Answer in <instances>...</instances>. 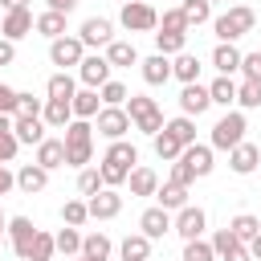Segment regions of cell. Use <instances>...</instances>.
<instances>
[{"label":"cell","mask_w":261,"mask_h":261,"mask_svg":"<svg viewBox=\"0 0 261 261\" xmlns=\"http://www.w3.org/2000/svg\"><path fill=\"white\" fill-rule=\"evenodd\" d=\"M94 159V122L73 118L65 126V167H90Z\"/></svg>","instance_id":"6da1fadb"},{"label":"cell","mask_w":261,"mask_h":261,"mask_svg":"<svg viewBox=\"0 0 261 261\" xmlns=\"http://www.w3.org/2000/svg\"><path fill=\"white\" fill-rule=\"evenodd\" d=\"M253 24H257V12H253L249 4H232L228 12H220V16L212 20V29H216L220 41H241L245 33H253Z\"/></svg>","instance_id":"7a4b0ae2"},{"label":"cell","mask_w":261,"mask_h":261,"mask_svg":"<svg viewBox=\"0 0 261 261\" xmlns=\"http://www.w3.org/2000/svg\"><path fill=\"white\" fill-rule=\"evenodd\" d=\"M126 114H130L135 130H143V135H151V139L163 130V110H159V102L147 98V94H130V98H126Z\"/></svg>","instance_id":"3957f363"},{"label":"cell","mask_w":261,"mask_h":261,"mask_svg":"<svg viewBox=\"0 0 261 261\" xmlns=\"http://www.w3.org/2000/svg\"><path fill=\"white\" fill-rule=\"evenodd\" d=\"M245 130H249V122H245V114L241 110H228V114H220L216 118V126H212V151H232L237 143H245Z\"/></svg>","instance_id":"277c9868"},{"label":"cell","mask_w":261,"mask_h":261,"mask_svg":"<svg viewBox=\"0 0 261 261\" xmlns=\"http://www.w3.org/2000/svg\"><path fill=\"white\" fill-rule=\"evenodd\" d=\"M118 24H122L126 33H155V29H159V12H155L147 0H122Z\"/></svg>","instance_id":"5b68a950"},{"label":"cell","mask_w":261,"mask_h":261,"mask_svg":"<svg viewBox=\"0 0 261 261\" xmlns=\"http://www.w3.org/2000/svg\"><path fill=\"white\" fill-rule=\"evenodd\" d=\"M130 126H135V122H130V114H126V106H102L98 118H94V130L106 135L110 143H114V139H126Z\"/></svg>","instance_id":"8992f818"},{"label":"cell","mask_w":261,"mask_h":261,"mask_svg":"<svg viewBox=\"0 0 261 261\" xmlns=\"http://www.w3.org/2000/svg\"><path fill=\"white\" fill-rule=\"evenodd\" d=\"M204 228H208V212H204L200 204H184V208L175 212V220H171V232H179L184 241L204 237Z\"/></svg>","instance_id":"52a82bcc"},{"label":"cell","mask_w":261,"mask_h":261,"mask_svg":"<svg viewBox=\"0 0 261 261\" xmlns=\"http://www.w3.org/2000/svg\"><path fill=\"white\" fill-rule=\"evenodd\" d=\"M110 61H106V53H86L82 57V65H77V82L82 86H90V90H102L106 82H110Z\"/></svg>","instance_id":"ba28073f"},{"label":"cell","mask_w":261,"mask_h":261,"mask_svg":"<svg viewBox=\"0 0 261 261\" xmlns=\"http://www.w3.org/2000/svg\"><path fill=\"white\" fill-rule=\"evenodd\" d=\"M82 57H86V45H82V37H57V41H49V61L53 65H61V69H77L82 65Z\"/></svg>","instance_id":"9c48e42d"},{"label":"cell","mask_w":261,"mask_h":261,"mask_svg":"<svg viewBox=\"0 0 261 261\" xmlns=\"http://www.w3.org/2000/svg\"><path fill=\"white\" fill-rule=\"evenodd\" d=\"M33 29H37V16L29 12V4H24V8H8V12H4V20H0V37H8V41L29 37Z\"/></svg>","instance_id":"30bf717a"},{"label":"cell","mask_w":261,"mask_h":261,"mask_svg":"<svg viewBox=\"0 0 261 261\" xmlns=\"http://www.w3.org/2000/svg\"><path fill=\"white\" fill-rule=\"evenodd\" d=\"M77 37H82L86 49H106V45L114 41V24H110L106 16H90V20H82Z\"/></svg>","instance_id":"8fae6325"},{"label":"cell","mask_w":261,"mask_h":261,"mask_svg":"<svg viewBox=\"0 0 261 261\" xmlns=\"http://www.w3.org/2000/svg\"><path fill=\"white\" fill-rule=\"evenodd\" d=\"M212 249H216V261H253L249 245H245V241H237L228 228L212 232Z\"/></svg>","instance_id":"7c38bea8"},{"label":"cell","mask_w":261,"mask_h":261,"mask_svg":"<svg viewBox=\"0 0 261 261\" xmlns=\"http://www.w3.org/2000/svg\"><path fill=\"white\" fill-rule=\"evenodd\" d=\"M86 204H90V220H114V216L122 212V196H118V188H102V192L90 196Z\"/></svg>","instance_id":"4fadbf2b"},{"label":"cell","mask_w":261,"mask_h":261,"mask_svg":"<svg viewBox=\"0 0 261 261\" xmlns=\"http://www.w3.org/2000/svg\"><path fill=\"white\" fill-rule=\"evenodd\" d=\"M171 220H175V216H171L163 204H155V208H147V212L139 216V232H143V237H151V241H159V237H167V232H171Z\"/></svg>","instance_id":"5bb4252c"},{"label":"cell","mask_w":261,"mask_h":261,"mask_svg":"<svg viewBox=\"0 0 261 261\" xmlns=\"http://www.w3.org/2000/svg\"><path fill=\"white\" fill-rule=\"evenodd\" d=\"M33 237H37V224L29 220V216H8V245H12V253L24 261V253H29V245H33Z\"/></svg>","instance_id":"9a60e30c"},{"label":"cell","mask_w":261,"mask_h":261,"mask_svg":"<svg viewBox=\"0 0 261 261\" xmlns=\"http://www.w3.org/2000/svg\"><path fill=\"white\" fill-rule=\"evenodd\" d=\"M139 73H143L147 86H167L171 82V57L167 53H151V57L139 61Z\"/></svg>","instance_id":"2e32d148"},{"label":"cell","mask_w":261,"mask_h":261,"mask_svg":"<svg viewBox=\"0 0 261 261\" xmlns=\"http://www.w3.org/2000/svg\"><path fill=\"white\" fill-rule=\"evenodd\" d=\"M208 106H212V94H208V86H200V82H188V86L179 90V110H184V114L200 118Z\"/></svg>","instance_id":"e0dca14e"},{"label":"cell","mask_w":261,"mask_h":261,"mask_svg":"<svg viewBox=\"0 0 261 261\" xmlns=\"http://www.w3.org/2000/svg\"><path fill=\"white\" fill-rule=\"evenodd\" d=\"M241 49H237V41H220L216 49H212V65H216V73H224V77H232V73H241Z\"/></svg>","instance_id":"ac0fdd59"},{"label":"cell","mask_w":261,"mask_h":261,"mask_svg":"<svg viewBox=\"0 0 261 261\" xmlns=\"http://www.w3.org/2000/svg\"><path fill=\"white\" fill-rule=\"evenodd\" d=\"M41 118H45V126H53V130H65V126L73 122V102H69V98H45V110H41Z\"/></svg>","instance_id":"d6986e66"},{"label":"cell","mask_w":261,"mask_h":261,"mask_svg":"<svg viewBox=\"0 0 261 261\" xmlns=\"http://www.w3.org/2000/svg\"><path fill=\"white\" fill-rule=\"evenodd\" d=\"M179 159L196 171V179H200V175H212V167H216V163H212V143H188Z\"/></svg>","instance_id":"ffe728a7"},{"label":"cell","mask_w":261,"mask_h":261,"mask_svg":"<svg viewBox=\"0 0 261 261\" xmlns=\"http://www.w3.org/2000/svg\"><path fill=\"white\" fill-rule=\"evenodd\" d=\"M257 163H261V151L245 139V143H237L232 151H228V167L237 171V175H253L257 171Z\"/></svg>","instance_id":"44dd1931"},{"label":"cell","mask_w":261,"mask_h":261,"mask_svg":"<svg viewBox=\"0 0 261 261\" xmlns=\"http://www.w3.org/2000/svg\"><path fill=\"white\" fill-rule=\"evenodd\" d=\"M12 135L20 139V143H41L45 139V118H37V114H16L12 118Z\"/></svg>","instance_id":"7402d4cb"},{"label":"cell","mask_w":261,"mask_h":261,"mask_svg":"<svg viewBox=\"0 0 261 261\" xmlns=\"http://www.w3.org/2000/svg\"><path fill=\"white\" fill-rule=\"evenodd\" d=\"M37 163L45 167V171H53V167H65V139H41L37 143Z\"/></svg>","instance_id":"603a6c76"},{"label":"cell","mask_w":261,"mask_h":261,"mask_svg":"<svg viewBox=\"0 0 261 261\" xmlns=\"http://www.w3.org/2000/svg\"><path fill=\"white\" fill-rule=\"evenodd\" d=\"M45 184H49V171L33 159V163H24L20 171H16V188L24 192V196H33V192H45Z\"/></svg>","instance_id":"cb8c5ba5"},{"label":"cell","mask_w":261,"mask_h":261,"mask_svg":"<svg viewBox=\"0 0 261 261\" xmlns=\"http://www.w3.org/2000/svg\"><path fill=\"white\" fill-rule=\"evenodd\" d=\"M106 61H110L114 69H130V65H139L143 57H139V49H135L130 41H110V45H106Z\"/></svg>","instance_id":"d4e9b609"},{"label":"cell","mask_w":261,"mask_h":261,"mask_svg":"<svg viewBox=\"0 0 261 261\" xmlns=\"http://www.w3.org/2000/svg\"><path fill=\"white\" fill-rule=\"evenodd\" d=\"M126 188H130V196H155V192H159V175H155L151 167H130Z\"/></svg>","instance_id":"484cf974"},{"label":"cell","mask_w":261,"mask_h":261,"mask_svg":"<svg viewBox=\"0 0 261 261\" xmlns=\"http://www.w3.org/2000/svg\"><path fill=\"white\" fill-rule=\"evenodd\" d=\"M171 77H179L184 86H188V82H200V57L188 53V49L175 53V57H171Z\"/></svg>","instance_id":"4316f807"},{"label":"cell","mask_w":261,"mask_h":261,"mask_svg":"<svg viewBox=\"0 0 261 261\" xmlns=\"http://www.w3.org/2000/svg\"><path fill=\"white\" fill-rule=\"evenodd\" d=\"M98 110H102V94L90 90V86H82L73 94V118H98Z\"/></svg>","instance_id":"83f0119b"},{"label":"cell","mask_w":261,"mask_h":261,"mask_svg":"<svg viewBox=\"0 0 261 261\" xmlns=\"http://www.w3.org/2000/svg\"><path fill=\"white\" fill-rule=\"evenodd\" d=\"M65 16H69V12H57V8H45V12L37 16V33H41V37H49V41H57V37H65Z\"/></svg>","instance_id":"f1b7e54d"},{"label":"cell","mask_w":261,"mask_h":261,"mask_svg":"<svg viewBox=\"0 0 261 261\" xmlns=\"http://www.w3.org/2000/svg\"><path fill=\"white\" fill-rule=\"evenodd\" d=\"M208 94H212V106H228V110L237 106V82L224 77V73L208 82Z\"/></svg>","instance_id":"f546056e"},{"label":"cell","mask_w":261,"mask_h":261,"mask_svg":"<svg viewBox=\"0 0 261 261\" xmlns=\"http://www.w3.org/2000/svg\"><path fill=\"white\" fill-rule=\"evenodd\" d=\"M102 159H110V163H118V167H126V171L139 167V151H135V143H126V139H114Z\"/></svg>","instance_id":"4dcf8cb0"},{"label":"cell","mask_w":261,"mask_h":261,"mask_svg":"<svg viewBox=\"0 0 261 261\" xmlns=\"http://www.w3.org/2000/svg\"><path fill=\"white\" fill-rule=\"evenodd\" d=\"M53 253H57V237L45 232V228H37V237H33V245H29V253H24V261H53Z\"/></svg>","instance_id":"1f68e13d"},{"label":"cell","mask_w":261,"mask_h":261,"mask_svg":"<svg viewBox=\"0 0 261 261\" xmlns=\"http://www.w3.org/2000/svg\"><path fill=\"white\" fill-rule=\"evenodd\" d=\"M118 253H122V261H151V237L130 232V237L118 245Z\"/></svg>","instance_id":"d6a6232c"},{"label":"cell","mask_w":261,"mask_h":261,"mask_svg":"<svg viewBox=\"0 0 261 261\" xmlns=\"http://www.w3.org/2000/svg\"><path fill=\"white\" fill-rule=\"evenodd\" d=\"M110 253H114V245H110L106 232H90V237H82V257H90V261H110Z\"/></svg>","instance_id":"836d02e7"},{"label":"cell","mask_w":261,"mask_h":261,"mask_svg":"<svg viewBox=\"0 0 261 261\" xmlns=\"http://www.w3.org/2000/svg\"><path fill=\"white\" fill-rule=\"evenodd\" d=\"M45 94H49V98H69V102H73V94H77V82H73V73H69V69H57V73L49 77Z\"/></svg>","instance_id":"e575fe53"},{"label":"cell","mask_w":261,"mask_h":261,"mask_svg":"<svg viewBox=\"0 0 261 261\" xmlns=\"http://www.w3.org/2000/svg\"><path fill=\"white\" fill-rule=\"evenodd\" d=\"M151 143H155V155H159L163 163H175V159L184 155V143H179V139H175L171 130H159V135H155Z\"/></svg>","instance_id":"d590c367"},{"label":"cell","mask_w":261,"mask_h":261,"mask_svg":"<svg viewBox=\"0 0 261 261\" xmlns=\"http://www.w3.org/2000/svg\"><path fill=\"white\" fill-rule=\"evenodd\" d=\"M155 196H159V204H163L167 212H179V208L188 204V188H184V184H175V179H167Z\"/></svg>","instance_id":"8d00e7d4"},{"label":"cell","mask_w":261,"mask_h":261,"mask_svg":"<svg viewBox=\"0 0 261 261\" xmlns=\"http://www.w3.org/2000/svg\"><path fill=\"white\" fill-rule=\"evenodd\" d=\"M228 232H232L237 241H245V245H249V241L261 232V220H257V216H249V212H237V216L228 220Z\"/></svg>","instance_id":"74e56055"},{"label":"cell","mask_w":261,"mask_h":261,"mask_svg":"<svg viewBox=\"0 0 261 261\" xmlns=\"http://www.w3.org/2000/svg\"><path fill=\"white\" fill-rule=\"evenodd\" d=\"M163 130H171V135H175L184 147H188V143H196V118H192V114H179V118L163 122Z\"/></svg>","instance_id":"f35d334b"},{"label":"cell","mask_w":261,"mask_h":261,"mask_svg":"<svg viewBox=\"0 0 261 261\" xmlns=\"http://www.w3.org/2000/svg\"><path fill=\"white\" fill-rule=\"evenodd\" d=\"M53 237H57V253H65V257H77V253H82V232H77L73 224L57 228Z\"/></svg>","instance_id":"ab89813d"},{"label":"cell","mask_w":261,"mask_h":261,"mask_svg":"<svg viewBox=\"0 0 261 261\" xmlns=\"http://www.w3.org/2000/svg\"><path fill=\"white\" fill-rule=\"evenodd\" d=\"M237 106L241 110H257L261 106V82H237Z\"/></svg>","instance_id":"60d3db41"},{"label":"cell","mask_w":261,"mask_h":261,"mask_svg":"<svg viewBox=\"0 0 261 261\" xmlns=\"http://www.w3.org/2000/svg\"><path fill=\"white\" fill-rule=\"evenodd\" d=\"M159 33H192L184 8H163V16H159Z\"/></svg>","instance_id":"b9f144b4"},{"label":"cell","mask_w":261,"mask_h":261,"mask_svg":"<svg viewBox=\"0 0 261 261\" xmlns=\"http://www.w3.org/2000/svg\"><path fill=\"white\" fill-rule=\"evenodd\" d=\"M184 45H188V33H155V53L175 57V53H184Z\"/></svg>","instance_id":"7bdbcfd3"},{"label":"cell","mask_w":261,"mask_h":261,"mask_svg":"<svg viewBox=\"0 0 261 261\" xmlns=\"http://www.w3.org/2000/svg\"><path fill=\"white\" fill-rule=\"evenodd\" d=\"M102 188H106V184H102V171H98V167H82V171H77V192H82L86 200L98 196Z\"/></svg>","instance_id":"ee69618b"},{"label":"cell","mask_w":261,"mask_h":261,"mask_svg":"<svg viewBox=\"0 0 261 261\" xmlns=\"http://www.w3.org/2000/svg\"><path fill=\"white\" fill-rule=\"evenodd\" d=\"M61 220L73 224V228H82V224L90 220V204H86V200H65V204H61Z\"/></svg>","instance_id":"f6af8a7d"},{"label":"cell","mask_w":261,"mask_h":261,"mask_svg":"<svg viewBox=\"0 0 261 261\" xmlns=\"http://www.w3.org/2000/svg\"><path fill=\"white\" fill-rule=\"evenodd\" d=\"M179 8H184V16H188V24H192V29H196V24H204V20H212V0H184Z\"/></svg>","instance_id":"bcb514c9"},{"label":"cell","mask_w":261,"mask_h":261,"mask_svg":"<svg viewBox=\"0 0 261 261\" xmlns=\"http://www.w3.org/2000/svg\"><path fill=\"white\" fill-rule=\"evenodd\" d=\"M184 261H216V249L212 241L196 237V241H184Z\"/></svg>","instance_id":"7dc6e473"},{"label":"cell","mask_w":261,"mask_h":261,"mask_svg":"<svg viewBox=\"0 0 261 261\" xmlns=\"http://www.w3.org/2000/svg\"><path fill=\"white\" fill-rule=\"evenodd\" d=\"M98 94H102V106H126V98H130V90H126L122 82H114V77H110Z\"/></svg>","instance_id":"c3c4849f"},{"label":"cell","mask_w":261,"mask_h":261,"mask_svg":"<svg viewBox=\"0 0 261 261\" xmlns=\"http://www.w3.org/2000/svg\"><path fill=\"white\" fill-rule=\"evenodd\" d=\"M98 171H102V184H106V188H122V184H126V175H130L126 167H118V163H110V159H102V163H98Z\"/></svg>","instance_id":"681fc988"},{"label":"cell","mask_w":261,"mask_h":261,"mask_svg":"<svg viewBox=\"0 0 261 261\" xmlns=\"http://www.w3.org/2000/svg\"><path fill=\"white\" fill-rule=\"evenodd\" d=\"M41 110H45V98H33L29 90L16 94V114H37V118H41ZM16 114H12V118H16Z\"/></svg>","instance_id":"f907efd6"},{"label":"cell","mask_w":261,"mask_h":261,"mask_svg":"<svg viewBox=\"0 0 261 261\" xmlns=\"http://www.w3.org/2000/svg\"><path fill=\"white\" fill-rule=\"evenodd\" d=\"M16 151H20V139H16L12 130H0V163H12Z\"/></svg>","instance_id":"816d5d0a"},{"label":"cell","mask_w":261,"mask_h":261,"mask_svg":"<svg viewBox=\"0 0 261 261\" xmlns=\"http://www.w3.org/2000/svg\"><path fill=\"white\" fill-rule=\"evenodd\" d=\"M241 73H245L249 82H261V49H257V53H245V57H241Z\"/></svg>","instance_id":"f5cc1de1"},{"label":"cell","mask_w":261,"mask_h":261,"mask_svg":"<svg viewBox=\"0 0 261 261\" xmlns=\"http://www.w3.org/2000/svg\"><path fill=\"white\" fill-rule=\"evenodd\" d=\"M16 94L20 90H12V86L0 82V114H16Z\"/></svg>","instance_id":"db71d44e"},{"label":"cell","mask_w":261,"mask_h":261,"mask_svg":"<svg viewBox=\"0 0 261 261\" xmlns=\"http://www.w3.org/2000/svg\"><path fill=\"white\" fill-rule=\"evenodd\" d=\"M171 179H175V184H184V188H188V184H192V179H196V171H192V167H188V163H184V159H175V163H171Z\"/></svg>","instance_id":"11a10c76"},{"label":"cell","mask_w":261,"mask_h":261,"mask_svg":"<svg viewBox=\"0 0 261 261\" xmlns=\"http://www.w3.org/2000/svg\"><path fill=\"white\" fill-rule=\"evenodd\" d=\"M12 61H16V41L0 37V65H12Z\"/></svg>","instance_id":"9f6ffc18"},{"label":"cell","mask_w":261,"mask_h":261,"mask_svg":"<svg viewBox=\"0 0 261 261\" xmlns=\"http://www.w3.org/2000/svg\"><path fill=\"white\" fill-rule=\"evenodd\" d=\"M12 188H16V175H12V171H8L4 163H0V196H8Z\"/></svg>","instance_id":"6f0895ef"},{"label":"cell","mask_w":261,"mask_h":261,"mask_svg":"<svg viewBox=\"0 0 261 261\" xmlns=\"http://www.w3.org/2000/svg\"><path fill=\"white\" fill-rule=\"evenodd\" d=\"M45 4H49V8H57V12H73L82 0H45Z\"/></svg>","instance_id":"680465c9"},{"label":"cell","mask_w":261,"mask_h":261,"mask_svg":"<svg viewBox=\"0 0 261 261\" xmlns=\"http://www.w3.org/2000/svg\"><path fill=\"white\" fill-rule=\"evenodd\" d=\"M249 253H253V261H261V232L249 241Z\"/></svg>","instance_id":"91938a15"},{"label":"cell","mask_w":261,"mask_h":261,"mask_svg":"<svg viewBox=\"0 0 261 261\" xmlns=\"http://www.w3.org/2000/svg\"><path fill=\"white\" fill-rule=\"evenodd\" d=\"M24 4H29V0H0V8H4V12H8V8H24Z\"/></svg>","instance_id":"94428289"},{"label":"cell","mask_w":261,"mask_h":261,"mask_svg":"<svg viewBox=\"0 0 261 261\" xmlns=\"http://www.w3.org/2000/svg\"><path fill=\"white\" fill-rule=\"evenodd\" d=\"M0 130H12V114H0Z\"/></svg>","instance_id":"6125c7cd"},{"label":"cell","mask_w":261,"mask_h":261,"mask_svg":"<svg viewBox=\"0 0 261 261\" xmlns=\"http://www.w3.org/2000/svg\"><path fill=\"white\" fill-rule=\"evenodd\" d=\"M0 237H8V216H4V208H0Z\"/></svg>","instance_id":"be15d7a7"},{"label":"cell","mask_w":261,"mask_h":261,"mask_svg":"<svg viewBox=\"0 0 261 261\" xmlns=\"http://www.w3.org/2000/svg\"><path fill=\"white\" fill-rule=\"evenodd\" d=\"M69 261H90V257H82V253H77V257H69Z\"/></svg>","instance_id":"e7e4bbea"},{"label":"cell","mask_w":261,"mask_h":261,"mask_svg":"<svg viewBox=\"0 0 261 261\" xmlns=\"http://www.w3.org/2000/svg\"><path fill=\"white\" fill-rule=\"evenodd\" d=\"M212 4H216V0H212Z\"/></svg>","instance_id":"03108f58"}]
</instances>
